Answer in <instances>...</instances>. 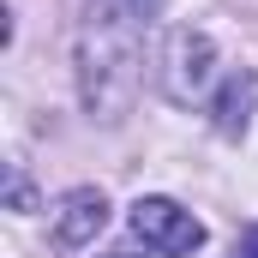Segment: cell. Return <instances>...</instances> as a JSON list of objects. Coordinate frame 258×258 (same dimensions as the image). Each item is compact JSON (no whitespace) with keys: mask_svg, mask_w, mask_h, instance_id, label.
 <instances>
[{"mask_svg":"<svg viewBox=\"0 0 258 258\" xmlns=\"http://www.w3.org/2000/svg\"><path fill=\"white\" fill-rule=\"evenodd\" d=\"M132 234L162 258H180V252H198L204 246V222L192 210H180L174 198H138L132 204Z\"/></svg>","mask_w":258,"mask_h":258,"instance_id":"obj_1","label":"cell"},{"mask_svg":"<svg viewBox=\"0 0 258 258\" xmlns=\"http://www.w3.org/2000/svg\"><path fill=\"white\" fill-rule=\"evenodd\" d=\"M102 222H108V198L96 192V186H72L60 198V210H54V246H90L96 234H102Z\"/></svg>","mask_w":258,"mask_h":258,"instance_id":"obj_2","label":"cell"},{"mask_svg":"<svg viewBox=\"0 0 258 258\" xmlns=\"http://www.w3.org/2000/svg\"><path fill=\"white\" fill-rule=\"evenodd\" d=\"M252 96H258V84H252V78H234V84H228V96H222V120H216V126H222V132H240L246 120H240L234 108H246Z\"/></svg>","mask_w":258,"mask_h":258,"instance_id":"obj_3","label":"cell"},{"mask_svg":"<svg viewBox=\"0 0 258 258\" xmlns=\"http://www.w3.org/2000/svg\"><path fill=\"white\" fill-rule=\"evenodd\" d=\"M240 258H258V228L246 234V240H240Z\"/></svg>","mask_w":258,"mask_h":258,"instance_id":"obj_4","label":"cell"}]
</instances>
